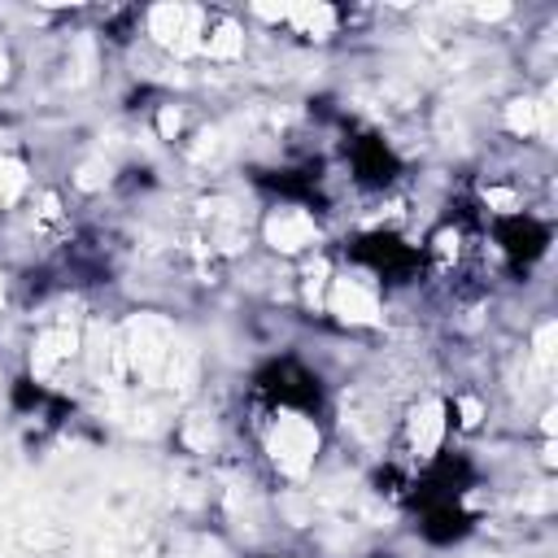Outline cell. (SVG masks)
<instances>
[{
	"label": "cell",
	"mask_w": 558,
	"mask_h": 558,
	"mask_svg": "<svg viewBox=\"0 0 558 558\" xmlns=\"http://www.w3.org/2000/svg\"><path fill=\"white\" fill-rule=\"evenodd\" d=\"M266 240H270L279 253H296V248H305V244L318 240V227H314V218H310L305 209H279V214H270V222H266Z\"/></svg>",
	"instance_id": "4"
},
{
	"label": "cell",
	"mask_w": 558,
	"mask_h": 558,
	"mask_svg": "<svg viewBox=\"0 0 558 558\" xmlns=\"http://www.w3.org/2000/svg\"><path fill=\"white\" fill-rule=\"evenodd\" d=\"M445 436V405L440 401H423L414 414H410V449L418 458H427Z\"/></svg>",
	"instance_id": "7"
},
{
	"label": "cell",
	"mask_w": 558,
	"mask_h": 558,
	"mask_svg": "<svg viewBox=\"0 0 558 558\" xmlns=\"http://www.w3.org/2000/svg\"><path fill=\"white\" fill-rule=\"evenodd\" d=\"M0 78H4V57H0Z\"/></svg>",
	"instance_id": "19"
},
{
	"label": "cell",
	"mask_w": 558,
	"mask_h": 558,
	"mask_svg": "<svg viewBox=\"0 0 558 558\" xmlns=\"http://www.w3.org/2000/svg\"><path fill=\"white\" fill-rule=\"evenodd\" d=\"M488 205H497V209H514V196L501 192V187H493V192H488Z\"/></svg>",
	"instance_id": "14"
},
{
	"label": "cell",
	"mask_w": 558,
	"mask_h": 558,
	"mask_svg": "<svg viewBox=\"0 0 558 558\" xmlns=\"http://www.w3.org/2000/svg\"><path fill=\"white\" fill-rule=\"evenodd\" d=\"M554 340H558V327H554V323H545V327L536 331V366H541V371H549V366H554Z\"/></svg>",
	"instance_id": "12"
},
{
	"label": "cell",
	"mask_w": 558,
	"mask_h": 558,
	"mask_svg": "<svg viewBox=\"0 0 558 558\" xmlns=\"http://www.w3.org/2000/svg\"><path fill=\"white\" fill-rule=\"evenodd\" d=\"M118 353H122V362H126L140 379H153V375H161V371L170 366L174 336H170V327H166L161 318L140 314V318H131V323H126Z\"/></svg>",
	"instance_id": "1"
},
{
	"label": "cell",
	"mask_w": 558,
	"mask_h": 558,
	"mask_svg": "<svg viewBox=\"0 0 558 558\" xmlns=\"http://www.w3.org/2000/svg\"><path fill=\"white\" fill-rule=\"evenodd\" d=\"M148 31L157 35V44H166V48L179 52V57L205 48L201 9H192V4H157V9L148 13Z\"/></svg>",
	"instance_id": "3"
},
{
	"label": "cell",
	"mask_w": 558,
	"mask_h": 558,
	"mask_svg": "<svg viewBox=\"0 0 558 558\" xmlns=\"http://www.w3.org/2000/svg\"><path fill=\"white\" fill-rule=\"evenodd\" d=\"M74 349H78V336H74V331H65V327L44 331V336L35 340V353H31L35 375H57V371L74 357Z\"/></svg>",
	"instance_id": "6"
},
{
	"label": "cell",
	"mask_w": 558,
	"mask_h": 558,
	"mask_svg": "<svg viewBox=\"0 0 558 558\" xmlns=\"http://www.w3.org/2000/svg\"><path fill=\"white\" fill-rule=\"evenodd\" d=\"M458 410H462V423H466V427H475V423H480V401H462Z\"/></svg>",
	"instance_id": "15"
},
{
	"label": "cell",
	"mask_w": 558,
	"mask_h": 558,
	"mask_svg": "<svg viewBox=\"0 0 558 558\" xmlns=\"http://www.w3.org/2000/svg\"><path fill=\"white\" fill-rule=\"evenodd\" d=\"M288 22H292L301 35H314V39H323V35H331V26H336V13H331L327 4H292V9H288Z\"/></svg>",
	"instance_id": "8"
},
{
	"label": "cell",
	"mask_w": 558,
	"mask_h": 558,
	"mask_svg": "<svg viewBox=\"0 0 558 558\" xmlns=\"http://www.w3.org/2000/svg\"><path fill=\"white\" fill-rule=\"evenodd\" d=\"M0 301H4V279H0Z\"/></svg>",
	"instance_id": "18"
},
{
	"label": "cell",
	"mask_w": 558,
	"mask_h": 558,
	"mask_svg": "<svg viewBox=\"0 0 558 558\" xmlns=\"http://www.w3.org/2000/svg\"><path fill=\"white\" fill-rule=\"evenodd\" d=\"M240 44H244V39H240L235 22H218V26H214V35H205V52H209V57H222V61H227V57H235V52H240Z\"/></svg>",
	"instance_id": "10"
},
{
	"label": "cell",
	"mask_w": 558,
	"mask_h": 558,
	"mask_svg": "<svg viewBox=\"0 0 558 558\" xmlns=\"http://www.w3.org/2000/svg\"><path fill=\"white\" fill-rule=\"evenodd\" d=\"M22 187H26V170H22V161H13V157L0 153V205L17 201Z\"/></svg>",
	"instance_id": "11"
},
{
	"label": "cell",
	"mask_w": 558,
	"mask_h": 558,
	"mask_svg": "<svg viewBox=\"0 0 558 558\" xmlns=\"http://www.w3.org/2000/svg\"><path fill=\"white\" fill-rule=\"evenodd\" d=\"M475 13H480V17H506L510 4H475Z\"/></svg>",
	"instance_id": "16"
},
{
	"label": "cell",
	"mask_w": 558,
	"mask_h": 558,
	"mask_svg": "<svg viewBox=\"0 0 558 558\" xmlns=\"http://www.w3.org/2000/svg\"><path fill=\"white\" fill-rule=\"evenodd\" d=\"M179 131V109H166L161 113V135H174Z\"/></svg>",
	"instance_id": "17"
},
{
	"label": "cell",
	"mask_w": 558,
	"mask_h": 558,
	"mask_svg": "<svg viewBox=\"0 0 558 558\" xmlns=\"http://www.w3.org/2000/svg\"><path fill=\"white\" fill-rule=\"evenodd\" d=\"M506 126H510L514 135H532V131H541V105H536V100H510V109H506Z\"/></svg>",
	"instance_id": "9"
},
{
	"label": "cell",
	"mask_w": 558,
	"mask_h": 558,
	"mask_svg": "<svg viewBox=\"0 0 558 558\" xmlns=\"http://www.w3.org/2000/svg\"><path fill=\"white\" fill-rule=\"evenodd\" d=\"M314 449H318V432L310 418L301 414H279L275 427H270V458L279 471L288 475H305L310 462H314Z\"/></svg>",
	"instance_id": "2"
},
{
	"label": "cell",
	"mask_w": 558,
	"mask_h": 558,
	"mask_svg": "<svg viewBox=\"0 0 558 558\" xmlns=\"http://www.w3.org/2000/svg\"><path fill=\"white\" fill-rule=\"evenodd\" d=\"M331 310L344 323H375L379 318V301L362 279H336L331 283Z\"/></svg>",
	"instance_id": "5"
},
{
	"label": "cell",
	"mask_w": 558,
	"mask_h": 558,
	"mask_svg": "<svg viewBox=\"0 0 558 558\" xmlns=\"http://www.w3.org/2000/svg\"><path fill=\"white\" fill-rule=\"evenodd\" d=\"M105 179H109V161H87L78 170V187H100Z\"/></svg>",
	"instance_id": "13"
}]
</instances>
